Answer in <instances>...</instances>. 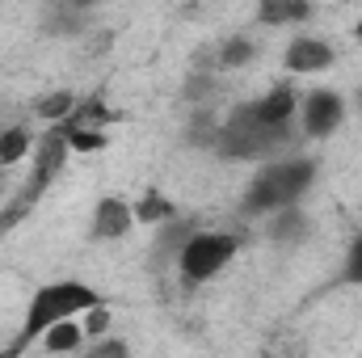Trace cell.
<instances>
[{
  "label": "cell",
  "instance_id": "obj_1",
  "mask_svg": "<svg viewBox=\"0 0 362 358\" xmlns=\"http://www.w3.org/2000/svg\"><path fill=\"white\" fill-rule=\"evenodd\" d=\"M97 304H101V295L93 291L89 282H47V287H38V291L30 295V304H25L21 333H17V337H13V346H4V350L17 358L30 342H42V337H47V329H55V325H64V321L85 316L89 308H97Z\"/></svg>",
  "mask_w": 362,
  "mask_h": 358
},
{
  "label": "cell",
  "instance_id": "obj_2",
  "mask_svg": "<svg viewBox=\"0 0 362 358\" xmlns=\"http://www.w3.org/2000/svg\"><path fill=\"white\" fill-rule=\"evenodd\" d=\"M291 139V127H282V122H270L262 110H257V101H249V105H240V110H232L219 127H215V152L219 156H228V161H266V156H278L282 152V144Z\"/></svg>",
  "mask_w": 362,
  "mask_h": 358
},
{
  "label": "cell",
  "instance_id": "obj_3",
  "mask_svg": "<svg viewBox=\"0 0 362 358\" xmlns=\"http://www.w3.org/2000/svg\"><path fill=\"white\" fill-rule=\"evenodd\" d=\"M316 181V165L308 156H291V161H270L266 169H257V178L245 190V211L249 215H274L282 207H295V198Z\"/></svg>",
  "mask_w": 362,
  "mask_h": 358
},
{
  "label": "cell",
  "instance_id": "obj_4",
  "mask_svg": "<svg viewBox=\"0 0 362 358\" xmlns=\"http://www.w3.org/2000/svg\"><path fill=\"white\" fill-rule=\"evenodd\" d=\"M68 139H64V131L59 127H51L42 139H38V148H34V169H30V181L21 185V194H17V202H8L4 211H0V232H8L13 224H21V215L47 194V185L59 178V169H64V161H68Z\"/></svg>",
  "mask_w": 362,
  "mask_h": 358
},
{
  "label": "cell",
  "instance_id": "obj_5",
  "mask_svg": "<svg viewBox=\"0 0 362 358\" xmlns=\"http://www.w3.org/2000/svg\"><path fill=\"white\" fill-rule=\"evenodd\" d=\"M236 258V236L228 232H194L177 253V270L189 282H211L219 270Z\"/></svg>",
  "mask_w": 362,
  "mask_h": 358
},
{
  "label": "cell",
  "instance_id": "obj_6",
  "mask_svg": "<svg viewBox=\"0 0 362 358\" xmlns=\"http://www.w3.org/2000/svg\"><path fill=\"white\" fill-rule=\"evenodd\" d=\"M341 118H346V101H341V93H333V89H312L299 101V127H303L308 139L333 135L341 127Z\"/></svg>",
  "mask_w": 362,
  "mask_h": 358
},
{
  "label": "cell",
  "instance_id": "obj_7",
  "mask_svg": "<svg viewBox=\"0 0 362 358\" xmlns=\"http://www.w3.org/2000/svg\"><path fill=\"white\" fill-rule=\"evenodd\" d=\"M333 68V47L325 38H312V34H295L291 47H286V72L295 76H312V72H325Z\"/></svg>",
  "mask_w": 362,
  "mask_h": 358
},
{
  "label": "cell",
  "instance_id": "obj_8",
  "mask_svg": "<svg viewBox=\"0 0 362 358\" xmlns=\"http://www.w3.org/2000/svg\"><path fill=\"white\" fill-rule=\"evenodd\" d=\"M131 224H135L131 202L110 194V198H101V202H97V211H93L89 236H93V241H122V236L131 232Z\"/></svg>",
  "mask_w": 362,
  "mask_h": 358
},
{
  "label": "cell",
  "instance_id": "obj_9",
  "mask_svg": "<svg viewBox=\"0 0 362 358\" xmlns=\"http://www.w3.org/2000/svg\"><path fill=\"white\" fill-rule=\"evenodd\" d=\"M308 17H312V4H303V0H262L257 4V21H266V25H295Z\"/></svg>",
  "mask_w": 362,
  "mask_h": 358
},
{
  "label": "cell",
  "instance_id": "obj_10",
  "mask_svg": "<svg viewBox=\"0 0 362 358\" xmlns=\"http://www.w3.org/2000/svg\"><path fill=\"white\" fill-rule=\"evenodd\" d=\"M131 215H135V224H165V219H173V202L160 190H148V194H139V202H131Z\"/></svg>",
  "mask_w": 362,
  "mask_h": 358
},
{
  "label": "cell",
  "instance_id": "obj_11",
  "mask_svg": "<svg viewBox=\"0 0 362 358\" xmlns=\"http://www.w3.org/2000/svg\"><path fill=\"white\" fill-rule=\"evenodd\" d=\"M81 342H85L81 321H64V325L47 329V337H42V346H47L51 354H72V350H81Z\"/></svg>",
  "mask_w": 362,
  "mask_h": 358
},
{
  "label": "cell",
  "instance_id": "obj_12",
  "mask_svg": "<svg viewBox=\"0 0 362 358\" xmlns=\"http://www.w3.org/2000/svg\"><path fill=\"white\" fill-rule=\"evenodd\" d=\"M34 110H38V118H47V122H55V127H59V122H68V118H72V110H76V93L55 89V93H47Z\"/></svg>",
  "mask_w": 362,
  "mask_h": 358
},
{
  "label": "cell",
  "instance_id": "obj_13",
  "mask_svg": "<svg viewBox=\"0 0 362 358\" xmlns=\"http://www.w3.org/2000/svg\"><path fill=\"white\" fill-rule=\"evenodd\" d=\"M30 131L25 127H8V131H0V169H8V165H17L25 152H30Z\"/></svg>",
  "mask_w": 362,
  "mask_h": 358
},
{
  "label": "cell",
  "instance_id": "obj_14",
  "mask_svg": "<svg viewBox=\"0 0 362 358\" xmlns=\"http://www.w3.org/2000/svg\"><path fill=\"white\" fill-rule=\"evenodd\" d=\"M299 232H303V215H299V207H282V211H274V224H270L274 241H295Z\"/></svg>",
  "mask_w": 362,
  "mask_h": 358
},
{
  "label": "cell",
  "instance_id": "obj_15",
  "mask_svg": "<svg viewBox=\"0 0 362 358\" xmlns=\"http://www.w3.org/2000/svg\"><path fill=\"white\" fill-rule=\"evenodd\" d=\"M249 59H253V42H249V38H228L223 51H219V64H223V68H240V64H249Z\"/></svg>",
  "mask_w": 362,
  "mask_h": 358
},
{
  "label": "cell",
  "instance_id": "obj_16",
  "mask_svg": "<svg viewBox=\"0 0 362 358\" xmlns=\"http://www.w3.org/2000/svg\"><path fill=\"white\" fill-rule=\"evenodd\" d=\"M59 131H64V127H59ZM64 139H68L72 152H97V148H105V135H101V131H64Z\"/></svg>",
  "mask_w": 362,
  "mask_h": 358
},
{
  "label": "cell",
  "instance_id": "obj_17",
  "mask_svg": "<svg viewBox=\"0 0 362 358\" xmlns=\"http://www.w3.org/2000/svg\"><path fill=\"white\" fill-rule=\"evenodd\" d=\"M81 329H85V337H105V329H110V308H105V304L89 308V312L81 316Z\"/></svg>",
  "mask_w": 362,
  "mask_h": 358
},
{
  "label": "cell",
  "instance_id": "obj_18",
  "mask_svg": "<svg viewBox=\"0 0 362 358\" xmlns=\"http://www.w3.org/2000/svg\"><path fill=\"white\" fill-rule=\"evenodd\" d=\"M85 358H131V350H127L122 337H101V342H93L85 350Z\"/></svg>",
  "mask_w": 362,
  "mask_h": 358
},
{
  "label": "cell",
  "instance_id": "obj_19",
  "mask_svg": "<svg viewBox=\"0 0 362 358\" xmlns=\"http://www.w3.org/2000/svg\"><path fill=\"white\" fill-rule=\"evenodd\" d=\"M346 278H350V282H362V236L350 245V258H346Z\"/></svg>",
  "mask_w": 362,
  "mask_h": 358
},
{
  "label": "cell",
  "instance_id": "obj_20",
  "mask_svg": "<svg viewBox=\"0 0 362 358\" xmlns=\"http://www.w3.org/2000/svg\"><path fill=\"white\" fill-rule=\"evenodd\" d=\"M354 38H358V42H362V17H358V25H354Z\"/></svg>",
  "mask_w": 362,
  "mask_h": 358
},
{
  "label": "cell",
  "instance_id": "obj_21",
  "mask_svg": "<svg viewBox=\"0 0 362 358\" xmlns=\"http://www.w3.org/2000/svg\"><path fill=\"white\" fill-rule=\"evenodd\" d=\"M0 358H13V354H8V350H0Z\"/></svg>",
  "mask_w": 362,
  "mask_h": 358
},
{
  "label": "cell",
  "instance_id": "obj_22",
  "mask_svg": "<svg viewBox=\"0 0 362 358\" xmlns=\"http://www.w3.org/2000/svg\"><path fill=\"white\" fill-rule=\"evenodd\" d=\"M358 110H362V93H358Z\"/></svg>",
  "mask_w": 362,
  "mask_h": 358
},
{
  "label": "cell",
  "instance_id": "obj_23",
  "mask_svg": "<svg viewBox=\"0 0 362 358\" xmlns=\"http://www.w3.org/2000/svg\"><path fill=\"white\" fill-rule=\"evenodd\" d=\"M0 185H4V178H0Z\"/></svg>",
  "mask_w": 362,
  "mask_h": 358
}]
</instances>
